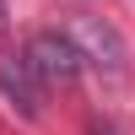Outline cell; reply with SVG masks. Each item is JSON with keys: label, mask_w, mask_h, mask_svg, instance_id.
<instances>
[{"label": "cell", "mask_w": 135, "mask_h": 135, "mask_svg": "<svg viewBox=\"0 0 135 135\" xmlns=\"http://www.w3.org/2000/svg\"><path fill=\"white\" fill-rule=\"evenodd\" d=\"M22 60H27V70L38 76L43 86H70L76 76H81V49L70 43V32H38V38H27V49H22Z\"/></svg>", "instance_id": "obj_1"}, {"label": "cell", "mask_w": 135, "mask_h": 135, "mask_svg": "<svg viewBox=\"0 0 135 135\" xmlns=\"http://www.w3.org/2000/svg\"><path fill=\"white\" fill-rule=\"evenodd\" d=\"M70 43L81 49V60H92L97 70H108V76H124V43H119V32L108 27V22H97V16H81L70 27Z\"/></svg>", "instance_id": "obj_2"}, {"label": "cell", "mask_w": 135, "mask_h": 135, "mask_svg": "<svg viewBox=\"0 0 135 135\" xmlns=\"http://www.w3.org/2000/svg\"><path fill=\"white\" fill-rule=\"evenodd\" d=\"M0 92H6L27 119L43 114V81L27 70V60H0Z\"/></svg>", "instance_id": "obj_3"}, {"label": "cell", "mask_w": 135, "mask_h": 135, "mask_svg": "<svg viewBox=\"0 0 135 135\" xmlns=\"http://www.w3.org/2000/svg\"><path fill=\"white\" fill-rule=\"evenodd\" d=\"M92 135H124V130H114V124H103V119H92Z\"/></svg>", "instance_id": "obj_4"}]
</instances>
